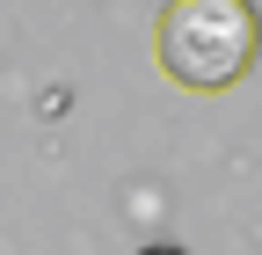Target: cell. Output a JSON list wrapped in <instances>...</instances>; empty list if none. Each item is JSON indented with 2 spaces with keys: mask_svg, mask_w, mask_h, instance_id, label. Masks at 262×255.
<instances>
[{
  "mask_svg": "<svg viewBox=\"0 0 262 255\" xmlns=\"http://www.w3.org/2000/svg\"><path fill=\"white\" fill-rule=\"evenodd\" d=\"M153 44L175 88L226 95L262 58V15H255V0H168L153 22Z\"/></svg>",
  "mask_w": 262,
  "mask_h": 255,
  "instance_id": "cell-1",
  "label": "cell"
},
{
  "mask_svg": "<svg viewBox=\"0 0 262 255\" xmlns=\"http://www.w3.org/2000/svg\"><path fill=\"white\" fill-rule=\"evenodd\" d=\"M139 255H182V248H175V241H153V248H139Z\"/></svg>",
  "mask_w": 262,
  "mask_h": 255,
  "instance_id": "cell-2",
  "label": "cell"
}]
</instances>
